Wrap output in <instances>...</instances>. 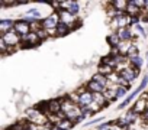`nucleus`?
Instances as JSON below:
<instances>
[{"label":"nucleus","instance_id":"24","mask_svg":"<svg viewBox=\"0 0 148 130\" xmlns=\"http://www.w3.org/2000/svg\"><path fill=\"white\" fill-rule=\"evenodd\" d=\"M103 95L106 97L108 103H109V101H113V100H118V98H116V91H113V90H109V88H105V91H103Z\"/></svg>","mask_w":148,"mask_h":130},{"label":"nucleus","instance_id":"33","mask_svg":"<svg viewBox=\"0 0 148 130\" xmlns=\"http://www.w3.org/2000/svg\"><path fill=\"white\" fill-rule=\"evenodd\" d=\"M147 108H148V100H147Z\"/></svg>","mask_w":148,"mask_h":130},{"label":"nucleus","instance_id":"27","mask_svg":"<svg viewBox=\"0 0 148 130\" xmlns=\"http://www.w3.org/2000/svg\"><path fill=\"white\" fill-rule=\"evenodd\" d=\"M132 32H134V35H139V36H145V30L139 26V23H135L134 26H132Z\"/></svg>","mask_w":148,"mask_h":130},{"label":"nucleus","instance_id":"16","mask_svg":"<svg viewBox=\"0 0 148 130\" xmlns=\"http://www.w3.org/2000/svg\"><path fill=\"white\" fill-rule=\"evenodd\" d=\"M128 61H129V64L132 65L134 68H136V70H139L141 68V65H142V58L136 53V55H131V56H128Z\"/></svg>","mask_w":148,"mask_h":130},{"label":"nucleus","instance_id":"26","mask_svg":"<svg viewBox=\"0 0 148 130\" xmlns=\"http://www.w3.org/2000/svg\"><path fill=\"white\" fill-rule=\"evenodd\" d=\"M86 108H87V110H89V111L93 114V113H97V111H100L103 107H102V106H99L97 103H95V101H93V103H90V104H89Z\"/></svg>","mask_w":148,"mask_h":130},{"label":"nucleus","instance_id":"8","mask_svg":"<svg viewBox=\"0 0 148 130\" xmlns=\"http://www.w3.org/2000/svg\"><path fill=\"white\" fill-rule=\"evenodd\" d=\"M22 43H25L26 46H35V45L41 43V41H39V38L35 32H31V33H28L26 36L22 38Z\"/></svg>","mask_w":148,"mask_h":130},{"label":"nucleus","instance_id":"14","mask_svg":"<svg viewBox=\"0 0 148 130\" xmlns=\"http://www.w3.org/2000/svg\"><path fill=\"white\" fill-rule=\"evenodd\" d=\"M86 88H87L90 93H93V94H96V93H103V91H105V87H102L99 83H96V81H93V80H90V81L86 84Z\"/></svg>","mask_w":148,"mask_h":130},{"label":"nucleus","instance_id":"30","mask_svg":"<svg viewBox=\"0 0 148 130\" xmlns=\"http://www.w3.org/2000/svg\"><path fill=\"white\" fill-rule=\"evenodd\" d=\"M147 85H148V74H147V75H145V77L142 78V81H141V84H139L138 90H139V91L142 93V90H144V88H145Z\"/></svg>","mask_w":148,"mask_h":130},{"label":"nucleus","instance_id":"22","mask_svg":"<svg viewBox=\"0 0 148 130\" xmlns=\"http://www.w3.org/2000/svg\"><path fill=\"white\" fill-rule=\"evenodd\" d=\"M112 6L118 10V12H126L128 7V2H123V0H116V2H110Z\"/></svg>","mask_w":148,"mask_h":130},{"label":"nucleus","instance_id":"15","mask_svg":"<svg viewBox=\"0 0 148 130\" xmlns=\"http://www.w3.org/2000/svg\"><path fill=\"white\" fill-rule=\"evenodd\" d=\"M132 110H134L136 114H144L145 110H147V100H138V101H135Z\"/></svg>","mask_w":148,"mask_h":130},{"label":"nucleus","instance_id":"17","mask_svg":"<svg viewBox=\"0 0 148 130\" xmlns=\"http://www.w3.org/2000/svg\"><path fill=\"white\" fill-rule=\"evenodd\" d=\"M121 42H122V41H121V38L118 36L116 32H113V33H110V35L108 36V43H109L112 48H118Z\"/></svg>","mask_w":148,"mask_h":130},{"label":"nucleus","instance_id":"10","mask_svg":"<svg viewBox=\"0 0 148 130\" xmlns=\"http://www.w3.org/2000/svg\"><path fill=\"white\" fill-rule=\"evenodd\" d=\"M76 107H77V104H76V103H73L68 97H65V98L61 100V111H62L64 114H68L70 111H73Z\"/></svg>","mask_w":148,"mask_h":130},{"label":"nucleus","instance_id":"18","mask_svg":"<svg viewBox=\"0 0 148 130\" xmlns=\"http://www.w3.org/2000/svg\"><path fill=\"white\" fill-rule=\"evenodd\" d=\"M134 43H132V41H122L121 43H119V46H118V49H119V52H121V55H128V51H129V48L132 46Z\"/></svg>","mask_w":148,"mask_h":130},{"label":"nucleus","instance_id":"29","mask_svg":"<svg viewBox=\"0 0 148 130\" xmlns=\"http://www.w3.org/2000/svg\"><path fill=\"white\" fill-rule=\"evenodd\" d=\"M126 91H128V88L126 87H118V90H116V98H122L125 94H126Z\"/></svg>","mask_w":148,"mask_h":130},{"label":"nucleus","instance_id":"1","mask_svg":"<svg viewBox=\"0 0 148 130\" xmlns=\"http://www.w3.org/2000/svg\"><path fill=\"white\" fill-rule=\"evenodd\" d=\"M26 121L29 123H34V124H38V126H44V124H48V116L39 110L38 107H32V108H28L26 110Z\"/></svg>","mask_w":148,"mask_h":130},{"label":"nucleus","instance_id":"19","mask_svg":"<svg viewBox=\"0 0 148 130\" xmlns=\"http://www.w3.org/2000/svg\"><path fill=\"white\" fill-rule=\"evenodd\" d=\"M93 101L97 103V104L102 106V107H106V106H108V100H106V97L103 95V93H96V94H93Z\"/></svg>","mask_w":148,"mask_h":130},{"label":"nucleus","instance_id":"13","mask_svg":"<svg viewBox=\"0 0 148 130\" xmlns=\"http://www.w3.org/2000/svg\"><path fill=\"white\" fill-rule=\"evenodd\" d=\"M90 103H93V93H90V91L87 90V91H84L83 94H80L79 106H80V107H87Z\"/></svg>","mask_w":148,"mask_h":130},{"label":"nucleus","instance_id":"11","mask_svg":"<svg viewBox=\"0 0 148 130\" xmlns=\"http://www.w3.org/2000/svg\"><path fill=\"white\" fill-rule=\"evenodd\" d=\"M15 25H16L15 20H12V19H3L2 22H0V32H2V35L10 32L12 29H15Z\"/></svg>","mask_w":148,"mask_h":130},{"label":"nucleus","instance_id":"2","mask_svg":"<svg viewBox=\"0 0 148 130\" xmlns=\"http://www.w3.org/2000/svg\"><path fill=\"white\" fill-rule=\"evenodd\" d=\"M57 13H58V16H60V22L64 23V25H67L70 29H74L76 26H79V22H77L76 15H73V13H70V12H67V10H60V12H57Z\"/></svg>","mask_w":148,"mask_h":130},{"label":"nucleus","instance_id":"6","mask_svg":"<svg viewBox=\"0 0 148 130\" xmlns=\"http://www.w3.org/2000/svg\"><path fill=\"white\" fill-rule=\"evenodd\" d=\"M15 30L23 38V36H26L28 33H31V23H28L26 20H19V22H16V25H15Z\"/></svg>","mask_w":148,"mask_h":130},{"label":"nucleus","instance_id":"23","mask_svg":"<svg viewBox=\"0 0 148 130\" xmlns=\"http://www.w3.org/2000/svg\"><path fill=\"white\" fill-rule=\"evenodd\" d=\"M70 28L67 26V25H64V23H61L60 22V25L57 26V36H65L67 33H70Z\"/></svg>","mask_w":148,"mask_h":130},{"label":"nucleus","instance_id":"32","mask_svg":"<svg viewBox=\"0 0 148 130\" xmlns=\"http://www.w3.org/2000/svg\"><path fill=\"white\" fill-rule=\"evenodd\" d=\"M51 130H61V129H60L58 126H52V129H51Z\"/></svg>","mask_w":148,"mask_h":130},{"label":"nucleus","instance_id":"7","mask_svg":"<svg viewBox=\"0 0 148 130\" xmlns=\"http://www.w3.org/2000/svg\"><path fill=\"white\" fill-rule=\"evenodd\" d=\"M61 113V100H51L47 103V116Z\"/></svg>","mask_w":148,"mask_h":130},{"label":"nucleus","instance_id":"25","mask_svg":"<svg viewBox=\"0 0 148 130\" xmlns=\"http://www.w3.org/2000/svg\"><path fill=\"white\" fill-rule=\"evenodd\" d=\"M73 126H74V123H73V121H70L68 118L62 120V121H61V123L58 124V127H60L61 130H70V129H71Z\"/></svg>","mask_w":148,"mask_h":130},{"label":"nucleus","instance_id":"35","mask_svg":"<svg viewBox=\"0 0 148 130\" xmlns=\"http://www.w3.org/2000/svg\"><path fill=\"white\" fill-rule=\"evenodd\" d=\"M147 64H148V61H147Z\"/></svg>","mask_w":148,"mask_h":130},{"label":"nucleus","instance_id":"5","mask_svg":"<svg viewBox=\"0 0 148 130\" xmlns=\"http://www.w3.org/2000/svg\"><path fill=\"white\" fill-rule=\"evenodd\" d=\"M138 72H139V70H136V68H134L132 65L131 67H128L126 70H123L122 72H118V74H121V77L123 78V80H126L129 84L138 77Z\"/></svg>","mask_w":148,"mask_h":130},{"label":"nucleus","instance_id":"21","mask_svg":"<svg viewBox=\"0 0 148 130\" xmlns=\"http://www.w3.org/2000/svg\"><path fill=\"white\" fill-rule=\"evenodd\" d=\"M92 80H93V81H96V83H99V84H100L102 87H105V88H106V87H108V84H109L108 77H105V75H102V74H99V72H97V74H95Z\"/></svg>","mask_w":148,"mask_h":130},{"label":"nucleus","instance_id":"4","mask_svg":"<svg viewBox=\"0 0 148 130\" xmlns=\"http://www.w3.org/2000/svg\"><path fill=\"white\" fill-rule=\"evenodd\" d=\"M60 25V16L57 12H54L52 15H49L48 18H45L42 20V28L45 30H51V29H57V26Z\"/></svg>","mask_w":148,"mask_h":130},{"label":"nucleus","instance_id":"3","mask_svg":"<svg viewBox=\"0 0 148 130\" xmlns=\"http://www.w3.org/2000/svg\"><path fill=\"white\" fill-rule=\"evenodd\" d=\"M2 39H3L9 46H18V45H21V42H22V36H21L15 29H12L10 32L2 35Z\"/></svg>","mask_w":148,"mask_h":130},{"label":"nucleus","instance_id":"34","mask_svg":"<svg viewBox=\"0 0 148 130\" xmlns=\"http://www.w3.org/2000/svg\"><path fill=\"white\" fill-rule=\"evenodd\" d=\"M6 130H12V129H6Z\"/></svg>","mask_w":148,"mask_h":130},{"label":"nucleus","instance_id":"20","mask_svg":"<svg viewBox=\"0 0 148 130\" xmlns=\"http://www.w3.org/2000/svg\"><path fill=\"white\" fill-rule=\"evenodd\" d=\"M97 70H99V74H102L105 77H109L112 72H115V70L112 67H109V65H106V64H100Z\"/></svg>","mask_w":148,"mask_h":130},{"label":"nucleus","instance_id":"12","mask_svg":"<svg viewBox=\"0 0 148 130\" xmlns=\"http://www.w3.org/2000/svg\"><path fill=\"white\" fill-rule=\"evenodd\" d=\"M116 33L121 38V41H132V38L135 36L131 28H121L116 30Z\"/></svg>","mask_w":148,"mask_h":130},{"label":"nucleus","instance_id":"31","mask_svg":"<svg viewBox=\"0 0 148 130\" xmlns=\"http://www.w3.org/2000/svg\"><path fill=\"white\" fill-rule=\"evenodd\" d=\"M112 127V123H108V124H103V126H99L97 130H110Z\"/></svg>","mask_w":148,"mask_h":130},{"label":"nucleus","instance_id":"28","mask_svg":"<svg viewBox=\"0 0 148 130\" xmlns=\"http://www.w3.org/2000/svg\"><path fill=\"white\" fill-rule=\"evenodd\" d=\"M35 33L38 35V38H39V41H41V42H42V41H45V39L49 36V35H48V32H47L44 28H42V29H39V30H38V32H35Z\"/></svg>","mask_w":148,"mask_h":130},{"label":"nucleus","instance_id":"9","mask_svg":"<svg viewBox=\"0 0 148 130\" xmlns=\"http://www.w3.org/2000/svg\"><path fill=\"white\" fill-rule=\"evenodd\" d=\"M141 9L135 5V0H131V2H128V7H126V15H129L132 19H136V16H139L141 15Z\"/></svg>","mask_w":148,"mask_h":130}]
</instances>
